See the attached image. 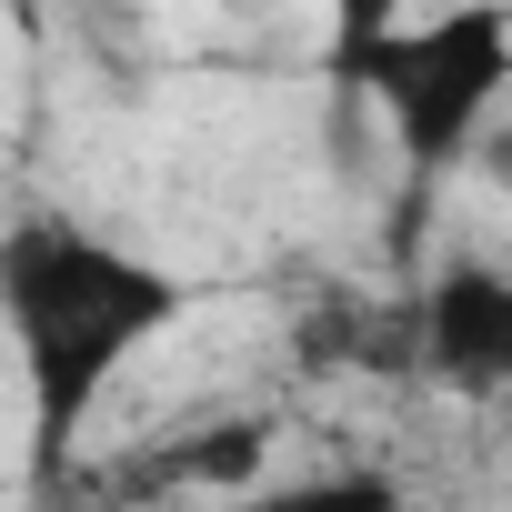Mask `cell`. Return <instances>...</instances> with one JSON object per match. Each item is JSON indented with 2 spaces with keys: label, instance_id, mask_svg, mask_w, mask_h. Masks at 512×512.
<instances>
[{
  "label": "cell",
  "instance_id": "obj_1",
  "mask_svg": "<svg viewBox=\"0 0 512 512\" xmlns=\"http://www.w3.org/2000/svg\"><path fill=\"white\" fill-rule=\"evenodd\" d=\"M181 312H191L181 272H161L151 251L71 211H31L0 231V332H11V362L31 392V492L41 502L71 482L81 432L111 402L121 362L151 352Z\"/></svg>",
  "mask_w": 512,
  "mask_h": 512
},
{
  "label": "cell",
  "instance_id": "obj_2",
  "mask_svg": "<svg viewBox=\"0 0 512 512\" xmlns=\"http://www.w3.org/2000/svg\"><path fill=\"white\" fill-rule=\"evenodd\" d=\"M332 81L382 111L402 181L432 191L472 161V141L512 101V11L502 0H452L432 21H392L362 51H332Z\"/></svg>",
  "mask_w": 512,
  "mask_h": 512
},
{
  "label": "cell",
  "instance_id": "obj_3",
  "mask_svg": "<svg viewBox=\"0 0 512 512\" xmlns=\"http://www.w3.org/2000/svg\"><path fill=\"white\" fill-rule=\"evenodd\" d=\"M412 372L462 392V402L512 392V272L502 262L452 251V262L422 282V302H412Z\"/></svg>",
  "mask_w": 512,
  "mask_h": 512
},
{
  "label": "cell",
  "instance_id": "obj_4",
  "mask_svg": "<svg viewBox=\"0 0 512 512\" xmlns=\"http://www.w3.org/2000/svg\"><path fill=\"white\" fill-rule=\"evenodd\" d=\"M262 452H272V422H211V432L161 452V482H251Z\"/></svg>",
  "mask_w": 512,
  "mask_h": 512
},
{
  "label": "cell",
  "instance_id": "obj_5",
  "mask_svg": "<svg viewBox=\"0 0 512 512\" xmlns=\"http://www.w3.org/2000/svg\"><path fill=\"white\" fill-rule=\"evenodd\" d=\"M262 512H412V502H402V482L382 462H342V472H312V482L272 492Z\"/></svg>",
  "mask_w": 512,
  "mask_h": 512
},
{
  "label": "cell",
  "instance_id": "obj_6",
  "mask_svg": "<svg viewBox=\"0 0 512 512\" xmlns=\"http://www.w3.org/2000/svg\"><path fill=\"white\" fill-rule=\"evenodd\" d=\"M322 11H332V51H362L372 31H392L412 11V0H322Z\"/></svg>",
  "mask_w": 512,
  "mask_h": 512
},
{
  "label": "cell",
  "instance_id": "obj_7",
  "mask_svg": "<svg viewBox=\"0 0 512 512\" xmlns=\"http://www.w3.org/2000/svg\"><path fill=\"white\" fill-rule=\"evenodd\" d=\"M472 171H482L492 191H512V111H492V131L472 141Z\"/></svg>",
  "mask_w": 512,
  "mask_h": 512
}]
</instances>
